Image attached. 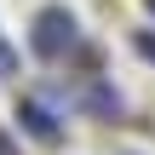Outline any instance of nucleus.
<instances>
[{
    "label": "nucleus",
    "instance_id": "obj_1",
    "mask_svg": "<svg viewBox=\"0 0 155 155\" xmlns=\"http://www.w3.org/2000/svg\"><path fill=\"white\" fill-rule=\"evenodd\" d=\"M75 46V17L63 12V6H46L40 17H35V52L40 58H63Z\"/></svg>",
    "mask_w": 155,
    "mask_h": 155
},
{
    "label": "nucleus",
    "instance_id": "obj_2",
    "mask_svg": "<svg viewBox=\"0 0 155 155\" xmlns=\"http://www.w3.org/2000/svg\"><path fill=\"white\" fill-rule=\"evenodd\" d=\"M17 121H23V127H29V132H35L40 144H58V138H63V127H58V115H52L46 104H35V98H23V109H17Z\"/></svg>",
    "mask_w": 155,
    "mask_h": 155
},
{
    "label": "nucleus",
    "instance_id": "obj_6",
    "mask_svg": "<svg viewBox=\"0 0 155 155\" xmlns=\"http://www.w3.org/2000/svg\"><path fill=\"white\" fill-rule=\"evenodd\" d=\"M150 6H155V0H150Z\"/></svg>",
    "mask_w": 155,
    "mask_h": 155
},
{
    "label": "nucleus",
    "instance_id": "obj_4",
    "mask_svg": "<svg viewBox=\"0 0 155 155\" xmlns=\"http://www.w3.org/2000/svg\"><path fill=\"white\" fill-rule=\"evenodd\" d=\"M12 69H17V58H12V52L0 46V75H12Z\"/></svg>",
    "mask_w": 155,
    "mask_h": 155
},
{
    "label": "nucleus",
    "instance_id": "obj_3",
    "mask_svg": "<svg viewBox=\"0 0 155 155\" xmlns=\"http://www.w3.org/2000/svg\"><path fill=\"white\" fill-rule=\"evenodd\" d=\"M138 52H144V58L155 63V35H138Z\"/></svg>",
    "mask_w": 155,
    "mask_h": 155
},
{
    "label": "nucleus",
    "instance_id": "obj_5",
    "mask_svg": "<svg viewBox=\"0 0 155 155\" xmlns=\"http://www.w3.org/2000/svg\"><path fill=\"white\" fill-rule=\"evenodd\" d=\"M0 155H17V150H12V144H6V132H0Z\"/></svg>",
    "mask_w": 155,
    "mask_h": 155
}]
</instances>
